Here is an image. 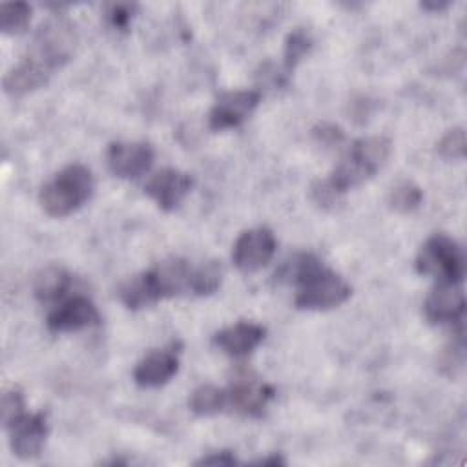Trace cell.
Here are the masks:
<instances>
[{
	"label": "cell",
	"instance_id": "6da1fadb",
	"mask_svg": "<svg viewBox=\"0 0 467 467\" xmlns=\"http://www.w3.org/2000/svg\"><path fill=\"white\" fill-rule=\"evenodd\" d=\"M277 283L297 286L296 306L301 310H328L345 303L352 288L336 272L325 268L312 254H296L275 270Z\"/></svg>",
	"mask_w": 467,
	"mask_h": 467
},
{
	"label": "cell",
	"instance_id": "7a4b0ae2",
	"mask_svg": "<svg viewBox=\"0 0 467 467\" xmlns=\"http://www.w3.org/2000/svg\"><path fill=\"white\" fill-rule=\"evenodd\" d=\"M390 155V140L387 137H365L358 139L350 151L341 162L336 166V170L330 173L327 182L337 192L345 193L347 190L365 182L370 179L389 159Z\"/></svg>",
	"mask_w": 467,
	"mask_h": 467
},
{
	"label": "cell",
	"instance_id": "3957f363",
	"mask_svg": "<svg viewBox=\"0 0 467 467\" xmlns=\"http://www.w3.org/2000/svg\"><path fill=\"white\" fill-rule=\"evenodd\" d=\"M75 46V26L66 18H49L38 27L27 49V55H24L22 58H26L42 73L51 77L57 69L69 62Z\"/></svg>",
	"mask_w": 467,
	"mask_h": 467
},
{
	"label": "cell",
	"instance_id": "277c9868",
	"mask_svg": "<svg viewBox=\"0 0 467 467\" xmlns=\"http://www.w3.org/2000/svg\"><path fill=\"white\" fill-rule=\"evenodd\" d=\"M93 175L82 164L60 170L40 190V204L51 217H66L78 210L93 193Z\"/></svg>",
	"mask_w": 467,
	"mask_h": 467
},
{
	"label": "cell",
	"instance_id": "5b68a950",
	"mask_svg": "<svg viewBox=\"0 0 467 467\" xmlns=\"http://www.w3.org/2000/svg\"><path fill=\"white\" fill-rule=\"evenodd\" d=\"M416 270L440 281L462 283L465 274V255L460 244L445 235L436 234L427 239L416 257Z\"/></svg>",
	"mask_w": 467,
	"mask_h": 467
},
{
	"label": "cell",
	"instance_id": "8992f818",
	"mask_svg": "<svg viewBox=\"0 0 467 467\" xmlns=\"http://www.w3.org/2000/svg\"><path fill=\"white\" fill-rule=\"evenodd\" d=\"M275 246L277 241L270 228H250L237 237L232 250V261L241 272H255L270 263Z\"/></svg>",
	"mask_w": 467,
	"mask_h": 467
},
{
	"label": "cell",
	"instance_id": "52a82bcc",
	"mask_svg": "<svg viewBox=\"0 0 467 467\" xmlns=\"http://www.w3.org/2000/svg\"><path fill=\"white\" fill-rule=\"evenodd\" d=\"M9 445L16 458L33 460L40 454L47 436V418L44 412L20 414L7 427Z\"/></svg>",
	"mask_w": 467,
	"mask_h": 467
},
{
	"label": "cell",
	"instance_id": "ba28073f",
	"mask_svg": "<svg viewBox=\"0 0 467 467\" xmlns=\"http://www.w3.org/2000/svg\"><path fill=\"white\" fill-rule=\"evenodd\" d=\"M259 100L261 93L255 89H239L221 95L208 115L210 130L223 131L239 126L257 108Z\"/></svg>",
	"mask_w": 467,
	"mask_h": 467
},
{
	"label": "cell",
	"instance_id": "9c48e42d",
	"mask_svg": "<svg viewBox=\"0 0 467 467\" xmlns=\"http://www.w3.org/2000/svg\"><path fill=\"white\" fill-rule=\"evenodd\" d=\"M153 150L146 142H113L108 148V168L115 177L137 179L153 164Z\"/></svg>",
	"mask_w": 467,
	"mask_h": 467
},
{
	"label": "cell",
	"instance_id": "30bf717a",
	"mask_svg": "<svg viewBox=\"0 0 467 467\" xmlns=\"http://www.w3.org/2000/svg\"><path fill=\"white\" fill-rule=\"evenodd\" d=\"M425 317L434 325L460 321L465 312V296L460 283L440 281L423 303Z\"/></svg>",
	"mask_w": 467,
	"mask_h": 467
},
{
	"label": "cell",
	"instance_id": "8fae6325",
	"mask_svg": "<svg viewBox=\"0 0 467 467\" xmlns=\"http://www.w3.org/2000/svg\"><path fill=\"white\" fill-rule=\"evenodd\" d=\"M99 310L91 299L73 296L47 314V328L51 332H75L99 323Z\"/></svg>",
	"mask_w": 467,
	"mask_h": 467
},
{
	"label": "cell",
	"instance_id": "7c38bea8",
	"mask_svg": "<svg viewBox=\"0 0 467 467\" xmlns=\"http://www.w3.org/2000/svg\"><path fill=\"white\" fill-rule=\"evenodd\" d=\"M192 188V177L175 168H164L151 175L146 182V193L157 202V206L164 212L175 210Z\"/></svg>",
	"mask_w": 467,
	"mask_h": 467
},
{
	"label": "cell",
	"instance_id": "4fadbf2b",
	"mask_svg": "<svg viewBox=\"0 0 467 467\" xmlns=\"http://www.w3.org/2000/svg\"><path fill=\"white\" fill-rule=\"evenodd\" d=\"M226 392H228V405L235 412L250 418L261 416L268 401L274 398V389L270 385L250 376L237 378Z\"/></svg>",
	"mask_w": 467,
	"mask_h": 467
},
{
	"label": "cell",
	"instance_id": "5bb4252c",
	"mask_svg": "<svg viewBox=\"0 0 467 467\" xmlns=\"http://www.w3.org/2000/svg\"><path fill=\"white\" fill-rule=\"evenodd\" d=\"M179 368V358L173 348L151 350L133 370V379L142 389H155L168 383Z\"/></svg>",
	"mask_w": 467,
	"mask_h": 467
},
{
	"label": "cell",
	"instance_id": "9a60e30c",
	"mask_svg": "<svg viewBox=\"0 0 467 467\" xmlns=\"http://www.w3.org/2000/svg\"><path fill=\"white\" fill-rule=\"evenodd\" d=\"M265 339V328L252 321H239L219 330L213 336V345L232 358L250 354Z\"/></svg>",
	"mask_w": 467,
	"mask_h": 467
},
{
	"label": "cell",
	"instance_id": "2e32d148",
	"mask_svg": "<svg viewBox=\"0 0 467 467\" xmlns=\"http://www.w3.org/2000/svg\"><path fill=\"white\" fill-rule=\"evenodd\" d=\"M119 297L131 310H139V308H144V306H150V305L161 301L157 286L148 270L128 279L119 288Z\"/></svg>",
	"mask_w": 467,
	"mask_h": 467
},
{
	"label": "cell",
	"instance_id": "e0dca14e",
	"mask_svg": "<svg viewBox=\"0 0 467 467\" xmlns=\"http://www.w3.org/2000/svg\"><path fill=\"white\" fill-rule=\"evenodd\" d=\"M47 80H49L47 75H44L40 69H36L33 64L22 58L4 77V91L11 97H22L29 91L42 88Z\"/></svg>",
	"mask_w": 467,
	"mask_h": 467
},
{
	"label": "cell",
	"instance_id": "ac0fdd59",
	"mask_svg": "<svg viewBox=\"0 0 467 467\" xmlns=\"http://www.w3.org/2000/svg\"><path fill=\"white\" fill-rule=\"evenodd\" d=\"M71 286V275L60 266L44 268L35 279V296L42 303L57 301L66 296Z\"/></svg>",
	"mask_w": 467,
	"mask_h": 467
},
{
	"label": "cell",
	"instance_id": "d6986e66",
	"mask_svg": "<svg viewBox=\"0 0 467 467\" xmlns=\"http://www.w3.org/2000/svg\"><path fill=\"white\" fill-rule=\"evenodd\" d=\"M188 405L197 416H212L228 405V392L213 385H202L192 392Z\"/></svg>",
	"mask_w": 467,
	"mask_h": 467
},
{
	"label": "cell",
	"instance_id": "ffe728a7",
	"mask_svg": "<svg viewBox=\"0 0 467 467\" xmlns=\"http://www.w3.org/2000/svg\"><path fill=\"white\" fill-rule=\"evenodd\" d=\"M223 281V266L217 261H208L197 268H192L190 290L197 296L213 294Z\"/></svg>",
	"mask_w": 467,
	"mask_h": 467
},
{
	"label": "cell",
	"instance_id": "44dd1931",
	"mask_svg": "<svg viewBox=\"0 0 467 467\" xmlns=\"http://www.w3.org/2000/svg\"><path fill=\"white\" fill-rule=\"evenodd\" d=\"M31 20V7L26 2H5L0 5V27L5 35L22 33Z\"/></svg>",
	"mask_w": 467,
	"mask_h": 467
},
{
	"label": "cell",
	"instance_id": "7402d4cb",
	"mask_svg": "<svg viewBox=\"0 0 467 467\" xmlns=\"http://www.w3.org/2000/svg\"><path fill=\"white\" fill-rule=\"evenodd\" d=\"M310 47H312V38L305 29L297 27L292 33H288V36L285 40V71H286V75L294 71V67L310 51Z\"/></svg>",
	"mask_w": 467,
	"mask_h": 467
},
{
	"label": "cell",
	"instance_id": "603a6c76",
	"mask_svg": "<svg viewBox=\"0 0 467 467\" xmlns=\"http://www.w3.org/2000/svg\"><path fill=\"white\" fill-rule=\"evenodd\" d=\"M423 193L421 190L414 184V182H400L398 186H394L389 193V204L392 210L400 212V213H410L414 212L420 204H421Z\"/></svg>",
	"mask_w": 467,
	"mask_h": 467
},
{
	"label": "cell",
	"instance_id": "cb8c5ba5",
	"mask_svg": "<svg viewBox=\"0 0 467 467\" xmlns=\"http://www.w3.org/2000/svg\"><path fill=\"white\" fill-rule=\"evenodd\" d=\"M438 151L445 159H463L465 157V131H463V128L449 130L440 139Z\"/></svg>",
	"mask_w": 467,
	"mask_h": 467
},
{
	"label": "cell",
	"instance_id": "d4e9b609",
	"mask_svg": "<svg viewBox=\"0 0 467 467\" xmlns=\"http://www.w3.org/2000/svg\"><path fill=\"white\" fill-rule=\"evenodd\" d=\"M24 414V396L18 387H9L2 396V421L7 427L13 420Z\"/></svg>",
	"mask_w": 467,
	"mask_h": 467
},
{
	"label": "cell",
	"instance_id": "484cf974",
	"mask_svg": "<svg viewBox=\"0 0 467 467\" xmlns=\"http://www.w3.org/2000/svg\"><path fill=\"white\" fill-rule=\"evenodd\" d=\"M137 11L135 4H109L106 9V20L113 29H126Z\"/></svg>",
	"mask_w": 467,
	"mask_h": 467
},
{
	"label": "cell",
	"instance_id": "4316f807",
	"mask_svg": "<svg viewBox=\"0 0 467 467\" xmlns=\"http://www.w3.org/2000/svg\"><path fill=\"white\" fill-rule=\"evenodd\" d=\"M312 197L314 201L323 208H332L339 202L341 193H337L327 181H319L312 186Z\"/></svg>",
	"mask_w": 467,
	"mask_h": 467
},
{
	"label": "cell",
	"instance_id": "83f0119b",
	"mask_svg": "<svg viewBox=\"0 0 467 467\" xmlns=\"http://www.w3.org/2000/svg\"><path fill=\"white\" fill-rule=\"evenodd\" d=\"M314 137H316L321 144L334 146V144H339L345 135H343V131H341L339 126L323 122V124H319V126L314 128Z\"/></svg>",
	"mask_w": 467,
	"mask_h": 467
},
{
	"label": "cell",
	"instance_id": "f1b7e54d",
	"mask_svg": "<svg viewBox=\"0 0 467 467\" xmlns=\"http://www.w3.org/2000/svg\"><path fill=\"white\" fill-rule=\"evenodd\" d=\"M234 463H237V460L230 451H217V452L202 456L201 460L195 462V465H221V467L234 465Z\"/></svg>",
	"mask_w": 467,
	"mask_h": 467
},
{
	"label": "cell",
	"instance_id": "f546056e",
	"mask_svg": "<svg viewBox=\"0 0 467 467\" xmlns=\"http://www.w3.org/2000/svg\"><path fill=\"white\" fill-rule=\"evenodd\" d=\"M257 463H259V465H272V467H277V465H285V460H283L281 454H270V456H266V458H261Z\"/></svg>",
	"mask_w": 467,
	"mask_h": 467
},
{
	"label": "cell",
	"instance_id": "4dcf8cb0",
	"mask_svg": "<svg viewBox=\"0 0 467 467\" xmlns=\"http://www.w3.org/2000/svg\"><path fill=\"white\" fill-rule=\"evenodd\" d=\"M449 4H421V7H425V9H445Z\"/></svg>",
	"mask_w": 467,
	"mask_h": 467
}]
</instances>
